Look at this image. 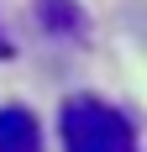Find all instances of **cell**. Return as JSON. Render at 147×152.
Wrapping results in <instances>:
<instances>
[{
	"label": "cell",
	"mask_w": 147,
	"mask_h": 152,
	"mask_svg": "<svg viewBox=\"0 0 147 152\" xmlns=\"http://www.w3.org/2000/svg\"><path fill=\"white\" fill-rule=\"evenodd\" d=\"M63 152H137V126L100 94H68L58 110Z\"/></svg>",
	"instance_id": "obj_1"
},
{
	"label": "cell",
	"mask_w": 147,
	"mask_h": 152,
	"mask_svg": "<svg viewBox=\"0 0 147 152\" xmlns=\"http://www.w3.org/2000/svg\"><path fill=\"white\" fill-rule=\"evenodd\" d=\"M0 152H42V126L21 105L0 110Z\"/></svg>",
	"instance_id": "obj_2"
},
{
	"label": "cell",
	"mask_w": 147,
	"mask_h": 152,
	"mask_svg": "<svg viewBox=\"0 0 147 152\" xmlns=\"http://www.w3.org/2000/svg\"><path fill=\"white\" fill-rule=\"evenodd\" d=\"M32 16L47 37H84V11L79 0H32Z\"/></svg>",
	"instance_id": "obj_3"
},
{
	"label": "cell",
	"mask_w": 147,
	"mask_h": 152,
	"mask_svg": "<svg viewBox=\"0 0 147 152\" xmlns=\"http://www.w3.org/2000/svg\"><path fill=\"white\" fill-rule=\"evenodd\" d=\"M11 58V37H5V26H0V63Z\"/></svg>",
	"instance_id": "obj_4"
}]
</instances>
